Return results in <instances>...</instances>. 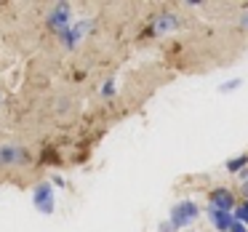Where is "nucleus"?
<instances>
[{
	"mask_svg": "<svg viewBox=\"0 0 248 232\" xmlns=\"http://www.w3.org/2000/svg\"><path fill=\"white\" fill-rule=\"evenodd\" d=\"M200 216V208L198 203H192V200H179V203H173L171 208V224L176 227V230H182V227H189L195 219Z\"/></svg>",
	"mask_w": 248,
	"mask_h": 232,
	"instance_id": "nucleus-1",
	"label": "nucleus"
},
{
	"mask_svg": "<svg viewBox=\"0 0 248 232\" xmlns=\"http://www.w3.org/2000/svg\"><path fill=\"white\" fill-rule=\"evenodd\" d=\"M32 163V155L30 150L19 144H3L0 147V168H14V166H30Z\"/></svg>",
	"mask_w": 248,
	"mask_h": 232,
	"instance_id": "nucleus-2",
	"label": "nucleus"
},
{
	"mask_svg": "<svg viewBox=\"0 0 248 232\" xmlns=\"http://www.w3.org/2000/svg\"><path fill=\"white\" fill-rule=\"evenodd\" d=\"M32 203H35V208L40 211V214H54V208H56V200H54V184L51 182H40L38 187L32 189Z\"/></svg>",
	"mask_w": 248,
	"mask_h": 232,
	"instance_id": "nucleus-3",
	"label": "nucleus"
},
{
	"mask_svg": "<svg viewBox=\"0 0 248 232\" xmlns=\"http://www.w3.org/2000/svg\"><path fill=\"white\" fill-rule=\"evenodd\" d=\"M208 203H211V208H216V211H230L232 214V211H235V195L227 187H216L208 192Z\"/></svg>",
	"mask_w": 248,
	"mask_h": 232,
	"instance_id": "nucleus-4",
	"label": "nucleus"
},
{
	"mask_svg": "<svg viewBox=\"0 0 248 232\" xmlns=\"http://www.w3.org/2000/svg\"><path fill=\"white\" fill-rule=\"evenodd\" d=\"M179 27V16L173 11H163V14H157L155 16V22H152V35H168V32H173V30Z\"/></svg>",
	"mask_w": 248,
	"mask_h": 232,
	"instance_id": "nucleus-5",
	"label": "nucleus"
},
{
	"mask_svg": "<svg viewBox=\"0 0 248 232\" xmlns=\"http://www.w3.org/2000/svg\"><path fill=\"white\" fill-rule=\"evenodd\" d=\"M70 19H72V11H70V6H56V8H51V14H48V27H54L56 32H64V30H70Z\"/></svg>",
	"mask_w": 248,
	"mask_h": 232,
	"instance_id": "nucleus-6",
	"label": "nucleus"
},
{
	"mask_svg": "<svg viewBox=\"0 0 248 232\" xmlns=\"http://www.w3.org/2000/svg\"><path fill=\"white\" fill-rule=\"evenodd\" d=\"M86 30H91V22H78V24H72L70 30H64V32H59V38L64 40V46H67V48H75V46L83 40V35H86Z\"/></svg>",
	"mask_w": 248,
	"mask_h": 232,
	"instance_id": "nucleus-7",
	"label": "nucleus"
},
{
	"mask_svg": "<svg viewBox=\"0 0 248 232\" xmlns=\"http://www.w3.org/2000/svg\"><path fill=\"white\" fill-rule=\"evenodd\" d=\"M208 216H211V221H214L216 232H230L232 224H235V214H230V211H216L208 205Z\"/></svg>",
	"mask_w": 248,
	"mask_h": 232,
	"instance_id": "nucleus-8",
	"label": "nucleus"
},
{
	"mask_svg": "<svg viewBox=\"0 0 248 232\" xmlns=\"http://www.w3.org/2000/svg\"><path fill=\"white\" fill-rule=\"evenodd\" d=\"M246 166H248V155H237V157H232V160L227 163V171H230V173H237V171H243Z\"/></svg>",
	"mask_w": 248,
	"mask_h": 232,
	"instance_id": "nucleus-9",
	"label": "nucleus"
},
{
	"mask_svg": "<svg viewBox=\"0 0 248 232\" xmlns=\"http://www.w3.org/2000/svg\"><path fill=\"white\" fill-rule=\"evenodd\" d=\"M235 221H240V224H246L248 227V203H240V205H235Z\"/></svg>",
	"mask_w": 248,
	"mask_h": 232,
	"instance_id": "nucleus-10",
	"label": "nucleus"
},
{
	"mask_svg": "<svg viewBox=\"0 0 248 232\" xmlns=\"http://www.w3.org/2000/svg\"><path fill=\"white\" fill-rule=\"evenodd\" d=\"M40 163H46V166H54V163H59V152H54L48 147V150H43V155H40Z\"/></svg>",
	"mask_w": 248,
	"mask_h": 232,
	"instance_id": "nucleus-11",
	"label": "nucleus"
},
{
	"mask_svg": "<svg viewBox=\"0 0 248 232\" xmlns=\"http://www.w3.org/2000/svg\"><path fill=\"white\" fill-rule=\"evenodd\" d=\"M102 96L104 99H112L115 96V77H107V83L102 86Z\"/></svg>",
	"mask_w": 248,
	"mask_h": 232,
	"instance_id": "nucleus-12",
	"label": "nucleus"
},
{
	"mask_svg": "<svg viewBox=\"0 0 248 232\" xmlns=\"http://www.w3.org/2000/svg\"><path fill=\"white\" fill-rule=\"evenodd\" d=\"M237 86H240V77H235V80H227V83H221V86H219V91H235V88Z\"/></svg>",
	"mask_w": 248,
	"mask_h": 232,
	"instance_id": "nucleus-13",
	"label": "nucleus"
},
{
	"mask_svg": "<svg viewBox=\"0 0 248 232\" xmlns=\"http://www.w3.org/2000/svg\"><path fill=\"white\" fill-rule=\"evenodd\" d=\"M157 232H176V227H173L171 221H163V224L157 227Z\"/></svg>",
	"mask_w": 248,
	"mask_h": 232,
	"instance_id": "nucleus-14",
	"label": "nucleus"
},
{
	"mask_svg": "<svg viewBox=\"0 0 248 232\" xmlns=\"http://www.w3.org/2000/svg\"><path fill=\"white\" fill-rule=\"evenodd\" d=\"M230 232H248V227H246V224H240V221H235Z\"/></svg>",
	"mask_w": 248,
	"mask_h": 232,
	"instance_id": "nucleus-15",
	"label": "nucleus"
},
{
	"mask_svg": "<svg viewBox=\"0 0 248 232\" xmlns=\"http://www.w3.org/2000/svg\"><path fill=\"white\" fill-rule=\"evenodd\" d=\"M51 184H56V187H64V179H62V176H54V179H51Z\"/></svg>",
	"mask_w": 248,
	"mask_h": 232,
	"instance_id": "nucleus-16",
	"label": "nucleus"
},
{
	"mask_svg": "<svg viewBox=\"0 0 248 232\" xmlns=\"http://www.w3.org/2000/svg\"><path fill=\"white\" fill-rule=\"evenodd\" d=\"M240 24H243V27H248V14H243V19H240Z\"/></svg>",
	"mask_w": 248,
	"mask_h": 232,
	"instance_id": "nucleus-17",
	"label": "nucleus"
}]
</instances>
